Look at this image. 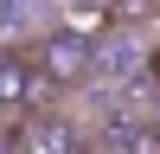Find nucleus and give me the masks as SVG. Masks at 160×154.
<instances>
[{"label":"nucleus","mask_w":160,"mask_h":154,"mask_svg":"<svg viewBox=\"0 0 160 154\" xmlns=\"http://www.w3.org/2000/svg\"><path fill=\"white\" fill-rule=\"evenodd\" d=\"M26 51H32V64L64 90V96L96 84V38H90L83 26H51V32H38Z\"/></svg>","instance_id":"f257e3e1"},{"label":"nucleus","mask_w":160,"mask_h":154,"mask_svg":"<svg viewBox=\"0 0 160 154\" xmlns=\"http://www.w3.org/2000/svg\"><path fill=\"white\" fill-rule=\"evenodd\" d=\"M90 148V128L64 109H38L13 122V154H83Z\"/></svg>","instance_id":"f03ea898"},{"label":"nucleus","mask_w":160,"mask_h":154,"mask_svg":"<svg viewBox=\"0 0 160 154\" xmlns=\"http://www.w3.org/2000/svg\"><path fill=\"white\" fill-rule=\"evenodd\" d=\"M102 26L148 32V26H160V0H109V7H102Z\"/></svg>","instance_id":"7ed1b4c3"},{"label":"nucleus","mask_w":160,"mask_h":154,"mask_svg":"<svg viewBox=\"0 0 160 154\" xmlns=\"http://www.w3.org/2000/svg\"><path fill=\"white\" fill-rule=\"evenodd\" d=\"M64 7H77V13H96V19H102V7H109V0H64Z\"/></svg>","instance_id":"20e7f679"}]
</instances>
